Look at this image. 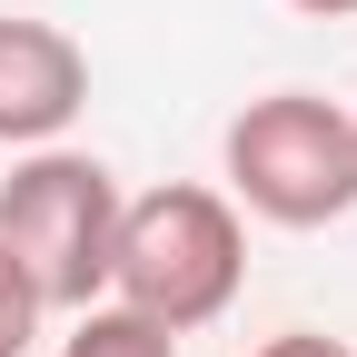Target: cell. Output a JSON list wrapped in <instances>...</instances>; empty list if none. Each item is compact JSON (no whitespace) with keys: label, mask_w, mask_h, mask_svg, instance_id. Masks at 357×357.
<instances>
[{"label":"cell","mask_w":357,"mask_h":357,"mask_svg":"<svg viewBox=\"0 0 357 357\" xmlns=\"http://www.w3.org/2000/svg\"><path fill=\"white\" fill-rule=\"evenodd\" d=\"M248 288V218L229 189L208 178H159V189L119 199V238H109V298L159 318L169 337H199L238 307Z\"/></svg>","instance_id":"6da1fadb"},{"label":"cell","mask_w":357,"mask_h":357,"mask_svg":"<svg viewBox=\"0 0 357 357\" xmlns=\"http://www.w3.org/2000/svg\"><path fill=\"white\" fill-rule=\"evenodd\" d=\"M229 208L268 229H337L357 208V119L318 89H258L218 129Z\"/></svg>","instance_id":"7a4b0ae2"},{"label":"cell","mask_w":357,"mask_h":357,"mask_svg":"<svg viewBox=\"0 0 357 357\" xmlns=\"http://www.w3.org/2000/svg\"><path fill=\"white\" fill-rule=\"evenodd\" d=\"M119 199H129L119 169L89 159V149H70V139L10 159V178H0V248H10V268L40 288L50 318H70V307H89V298H109Z\"/></svg>","instance_id":"3957f363"},{"label":"cell","mask_w":357,"mask_h":357,"mask_svg":"<svg viewBox=\"0 0 357 357\" xmlns=\"http://www.w3.org/2000/svg\"><path fill=\"white\" fill-rule=\"evenodd\" d=\"M89 109V50L60 20H30V10H0V149H50L70 139Z\"/></svg>","instance_id":"277c9868"},{"label":"cell","mask_w":357,"mask_h":357,"mask_svg":"<svg viewBox=\"0 0 357 357\" xmlns=\"http://www.w3.org/2000/svg\"><path fill=\"white\" fill-rule=\"evenodd\" d=\"M50 357H178V337L159 318H139V307H119V298H89V307H70V337Z\"/></svg>","instance_id":"5b68a950"},{"label":"cell","mask_w":357,"mask_h":357,"mask_svg":"<svg viewBox=\"0 0 357 357\" xmlns=\"http://www.w3.org/2000/svg\"><path fill=\"white\" fill-rule=\"evenodd\" d=\"M40 328H50V307H40V288L10 268V248H0V357H30Z\"/></svg>","instance_id":"8992f818"},{"label":"cell","mask_w":357,"mask_h":357,"mask_svg":"<svg viewBox=\"0 0 357 357\" xmlns=\"http://www.w3.org/2000/svg\"><path fill=\"white\" fill-rule=\"evenodd\" d=\"M248 357H357L347 337H328V328H278V337H258Z\"/></svg>","instance_id":"52a82bcc"},{"label":"cell","mask_w":357,"mask_h":357,"mask_svg":"<svg viewBox=\"0 0 357 357\" xmlns=\"http://www.w3.org/2000/svg\"><path fill=\"white\" fill-rule=\"evenodd\" d=\"M298 20H357V0H288Z\"/></svg>","instance_id":"ba28073f"},{"label":"cell","mask_w":357,"mask_h":357,"mask_svg":"<svg viewBox=\"0 0 357 357\" xmlns=\"http://www.w3.org/2000/svg\"><path fill=\"white\" fill-rule=\"evenodd\" d=\"M347 119H357V109H347Z\"/></svg>","instance_id":"9c48e42d"}]
</instances>
